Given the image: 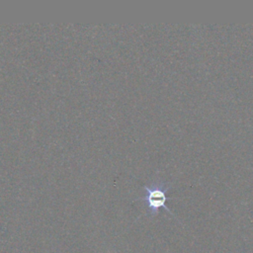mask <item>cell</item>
I'll use <instances>...</instances> for the list:
<instances>
[{
    "label": "cell",
    "mask_w": 253,
    "mask_h": 253,
    "mask_svg": "<svg viewBox=\"0 0 253 253\" xmlns=\"http://www.w3.org/2000/svg\"><path fill=\"white\" fill-rule=\"evenodd\" d=\"M170 186L171 185L169 183H165L163 181H153L149 185L143 186L144 193L136 200L142 201L146 205L147 215L155 216L162 208L174 215L171 210L166 206V194L170 189Z\"/></svg>",
    "instance_id": "6da1fadb"
}]
</instances>
